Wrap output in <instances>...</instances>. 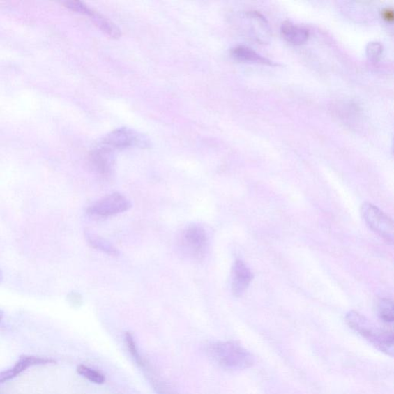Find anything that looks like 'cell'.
I'll list each match as a JSON object with an SVG mask.
<instances>
[{
	"label": "cell",
	"instance_id": "6da1fadb",
	"mask_svg": "<svg viewBox=\"0 0 394 394\" xmlns=\"http://www.w3.org/2000/svg\"><path fill=\"white\" fill-rule=\"evenodd\" d=\"M346 321L351 328L368 340L379 351L393 356L394 345L392 331L378 328L365 317L355 311L347 315Z\"/></svg>",
	"mask_w": 394,
	"mask_h": 394
},
{
	"label": "cell",
	"instance_id": "7a4b0ae2",
	"mask_svg": "<svg viewBox=\"0 0 394 394\" xmlns=\"http://www.w3.org/2000/svg\"><path fill=\"white\" fill-rule=\"evenodd\" d=\"M208 354L221 368L229 370H245L252 366L254 356L234 342H218L208 347Z\"/></svg>",
	"mask_w": 394,
	"mask_h": 394
},
{
	"label": "cell",
	"instance_id": "3957f363",
	"mask_svg": "<svg viewBox=\"0 0 394 394\" xmlns=\"http://www.w3.org/2000/svg\"><path fill=\"white\" fill-rule=\"evenodd\" d=\"M361 213L367 225L388 243L393 242V224L388 215L370 203H364Z\"/></svg>",
	"mask_w": 394,
	"mask_h": 394
},
{
	"label": "cell",
	"instance_id": "277c9868",
	"mask_svg": "<svg viewBox=\"0 0 394 394\" xmlns=\"http://www.w3.org/2000/svg\"><path fill=\"white\" fill-rule=\"evenodd\" d=\"M179 243L184 255L195 259H202L207 248L206 230L200 225H190L183 230Z\"/></svg>",
	"mask_w": 394,
	"mask_h": 394
},
{
	"label": "cell",
	"instance_id": "5b68a950",
	"mask_svg": "<svg viewBox=\"0 0 394 394\" xmlns=\"http://www.w3.org/2000/svg\"><path fill=\"white\" fill-rule=\"evenodd\" d=\"M132 204L130 200L119 192H114L96 202L88 208L89 214L107 218L128 211Z\"/></svg>",
	"mask_w": 394,
	"mask_h": 394
},
{
	"label": "cell",
	"instance_id": "8992f818",
	"mask_svg": "<svg viewBox=\"0 0 394 394\" xmlns=\"http://www.w3.org/2000/svg\"><path fill=\"white\" fill-rule=\"evenodd\" d=\"M102 144L117 149L133 146L146 148L151 146L147 137L129 128H121L111 132L103 139Z\"/></svg>",
	"mask_w": 394,
	"mask_h": 394
},
{
	"label": "cell",
	"instance_id": "52a82bcc",
	"mask_svg": "<svg viewBox=\"0 0 394 394\" xmlns=\"http://www.w3.org/2000/svg\"><path fill=\"white\" fill-rule=\"evenodd\" d=\"M55 362L53 359L40 358V356L31 355L21 356L12 368L0 372V384L12 380V379L21 374L29 368L37 365H46V364L54 363Z\"/></svg>",
	"mask_w": 394,
	"mask_h": 394
},
{
	"label": "cell",
	"instance_id": "ba28073f",
	"mask_svg": "<svg viewBox=\"0 0 394 394\" xmlns=\"http://www.w3.org/2000/svg\"><path fill=\"white\" fill-rule=\"evenodd\" d=\"M232 291L234 296H241L247 291L252 280V274L242 260H236L232 268Z\"/></svg>",
	"mask_w": 394,
	"mask_h": 394
},
{
	"label": "cell",
	"instance_id": "9c48e42d",
	"mask_svg": "<svg viewBox=\"0 0 394 394\" xmlns=\"http://www.w3.org/2000/svg\"><path fill=\"white\" fill-rule=\"evenodd\" d=\"M91 162L100 174L107 176L112 173L114 158L107 147L96 149L91 154Z\"/></svg>",
	"mask_w": 394,
	"mask_h": 394
},
{
	"label": "cell",
	"instance_id": "30bf717a",
	"mask_svg": "<svg viewBox=\"0 0 394 394\" xmlns=\"http://www.w3.org/2000/svg\"><path fill=\"white\" fill-rule=\"evenodd\" d=\"M280 31L284 38L294 45H301L309 38L310 33L308 29L295 25L289 21H286L281 25Z\"/></svg>",
	"mask_w": 394,
	"mask_h": 394
},
{
	"label": "cell",
	"instance_id": "8fae6325",
	"mask_svg": "<svg viewBox=\"0 0 394 394\" xmlns=\"http://www.w3.org/2000/svg\"><path fill=\"white\" fill-rule=\"evenodd\" d=\"M250 19L252 32L255 34V38L258 41L264 43L270 38L271 29L268 22L262 13L257 11H250L247 13Z\"/></svg>",
	"mask_w": 394,
	"mask_h": 394
},
{
	"label": "cell",
	"instance_id": "7c38bea8",
	"mask_svg": "<svg viewBox=\"0 0 394 394\" xmlns=\"http://www.w3.org/2000/svg\"><path fill=\"white\" fill-rule=\"evenodd\" d=\"M232 55L240 61L254 62L263 64L273 65L270 59L259 55L254 50L248 47L237 46L232 50Z\"/></svg>",
	"mask_w": 394,
	"mask_h": 394
},
{
	"label": "cell",
	"instance_id": "4fadbf2b",
	"mask_svg": "<svg viewBox=\"0 0 394 394\" xmlns=\"http://www.w3.org/2000/svg\"><path fill=\"white\" fill-rule=\"evenodd\" d=\"M91 17L95 25L98 26L102 32L111 37V38L117 39L121 36L120 29L100 13L93 10Z\"/></svg>",
	"mask_w": 394,
	"mask_h": 394
},
{
	"label": "cell",
	"instance_id": "5bb4252c",
	"mask_svg": "<svg viewBox=\"0 0 394 394\" xmlns=\"http://www.w3.org/2000/svg\"><path fill=\"white\" fill-rule=\"evenodd\" d=\"M86 239L91 248L98 250L104 252V254L112 257H116L120 255V252L112 244L100 236L88 233L86 234Z\"/></svg>",
	"mask_w": 394,
	"mask_h": 394
},
{
	"label": "cell",
	"instance_id": "9a60e30c",
	"mask_svg": "<svg viewBox=\"0 0 394 394\" xmlns=\"http://www.w3.org/2000/svg\"><path fill=\"white\" fill-rule=\"evenodd\" d=\"M377 314L381 321L386 324L393 321V305L388 299H381L377 303Z\"/></svg>",
	"mask_w": 394,
	"mask_h": 394
},
{
	"label": "cell",
	"instance_id": "2e32d148",
	"mask_svg": "<svg viewBox=\"0 0 394 394\" xmlns=\"http://www.w3.org/2000/svg\"><path fill=\"white\" fill-rule=\"evenodd\" d=\"M77 373L89 381L94 384H102L106 381L105 377L100 372L85 365H79Z\"/></svg>",
	"mask_w": 394,
	"mask_h": 394
},
{
	"label": "cell",
	"instance_id": "e0dca14e",
	"mask_svg": "<svg viewBox=\"0 0 394 394\" xmlns=\"http://www.w3.org/2000/svg\"><path fill=\"white\" fill-rule=\"evenodd\" d=\"M124 340L126 347H128V351L132 356V358L135 360V361L139 364V366H144L145 363L144 362V359L138 351L136 342L135 338H133L132 336V334L130 332H126L125 333Z\"/></svg>",
	"mask_w": 394,
	"mask_h": 394
},
{
	"label": "cell",
	"instance_id": "ac0fdd59",
	"mask_svg": "<svg viewBox=\"0 0 394 394\" xmlns=\"http://www.w3.org/2000/svg\"><path fill=\"white\" fill-rule=\"evenodd\" d=\"M383 52V46L381 43L371 42L367 47V54L372 61H377L380 59Z\"/></svg>",
	"mask_w": 394,
	"mask_h": 394
},
{
	"label": "cell",
	"instance_id": "d6986e66",
	"mask_svg": "<svg viewBox=\"0 0 394 394\" xmlns=\"http://www.w3.org/2000/svg\"><path fill=\"white\" fill-rule=\"evenodd\" d=\"M66 6L68 7L73 11L77 12L81 14L87 15V16L91 17V15L93 12V10L90 8L85 3L79 1H69L65 3Z\"/></svg>",
	"mask_w": 394,
	"mask_h": 394
},
{
	"label": "cell",
	"instance_id": "ffe728a7",
	"mask_svg": "<svg viewBox=\"0 0 394 394\" xmlns=\"http://www.w3.org/2000/svg\"><path fill=\"white\" fill-rule=\"evenodd\" d=\"M68 301L74 307L81 306L82 303H83V299H82L81 295L77 293L70 294L68 296Z\"/></svg>",
	"mask_w": 394,
	"mask_h": 394
},
{
	"label": "cell",
	"instance_id": "44dd1931",
	"mask_svg": "<svg viewBox=\"0 0 394 394\" xmlns=\"http://www.w3.org/2000/svg\"><path fill=\"white\" fill-rule=\"evenodd\" d=\"M383 17L385 20L391 22L393 19V12L391 9L386 8L383 11Z\"/></svg>",
	"mask_w": 394,
	"mask_h": 394
},
{
	"label": "cell",
	"instance_id": "7402d4cb",
	"mask_svg": "<svg viewBox=\"0 0 394 394\" xmlns=\"http://www.w3.org/2000/svg\"><path fill=\"white\" fill-rule=\"evenodd\" d=\"M3 319V313L1 310H0V323H1Z\"/></svg>",
	"mask_w": 394,
	"mask_h": 394
},
{
	"label": "cell",
	"instance_id": "603a6c76",
	"mask_svg": "<svg viewBox=\"0 0 394 394\" xmlns=\"http://www.w3.org/2000/svg\"><path fill=\"white\" fill-rule=\"evenodd\" d=\"M3 279V274L1 271H0V282H1Z\"/></svg>",
	"mask_w": 394,
	"mask_h": 394
}]
</instances>
